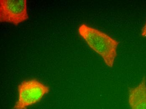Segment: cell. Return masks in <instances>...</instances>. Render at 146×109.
Instances as JSON below:
<instances>
[{"instance_id":"cell-3","label":"cell","mask_w":146,"mask_h":109,"mask_svg":"<svg viewBox=\"0 0 146 109\" xmlns=\"http://www.w3.org/2000/svg\"><path fill=\"white\" fill-rule=\"evenodd\" d=\"M26 0H1L0 22L17 26L29 18Z\"/></svg>"},{"instance_id":"cell-4","label":"cell","mask_w":146,"mask_h":109,"mask_svg":"<svg viewBox=\"0 0 146 109\" xmlns=\"http://www.w3.org/2000/svg\"><path fill=\"white\" fill-rule=\"evenodd\" d=\"M128 103L131 109H146V79L129 89Z\"/></svg>"},{"instance_id":"cell-2","label":"cell","mask_w":146,"mask_h":109,"mask_svg":"<svg viewBox=\"0 0 146 109\" xmlns=\"http://www.w3.org/2000/svg\"><path fill=\"white\" fill-rule=\"evenodd\" d=\"M48 86L36 79L23 81L18 87V99L13 109H27L40 102L49 92Z\"/></svg>"},{"instance_id":"cell-5","label":"cell","mask_w":146,"mask_h":109,"mask_svg":"<svg viewBox=\"0 0 146 109\" xmlns=\"http://www.w3.org/2000/svg\"><path fill=\"white\" fill-rule=\"evenodd\" d=\"M141 37L146 38V20L145 24H144L142 28H141Z\"/></svg>"},{"instance_id":"cell-1","label":"cell","mask_w":146,"mask_h":109,"mask_svg":"<svg viewBox=\"0 0 146 109\" xmlns=\"http://www.w3.org/2000/svg\"><path fill=\"white\" fill-rule=\"evenodd\" d=\"M78 33L88 46L102 57L106 65L112 68L117 57L118 42L104 32L85 24L79 26Z\"/></svg>"}]
</instances>
